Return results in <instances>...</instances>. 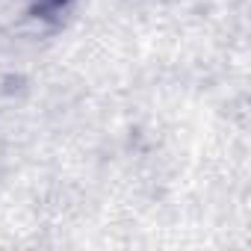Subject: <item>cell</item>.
Returning <instances> with one entry per match:
<instances>
[{"instance_id":"cell-1","label":"cell","mask_w":251,"mask_h":251,"mask_svg":"<svg viewBox=\"0 0 251 251\" xmlns=\"http://www.w3.org/2000/svg\"><path fill=\"white\" fill-rule=\"evenodd\" d=\"M71 0H30V12L36 18H56Z\"/></svg>"}]
</instances>
